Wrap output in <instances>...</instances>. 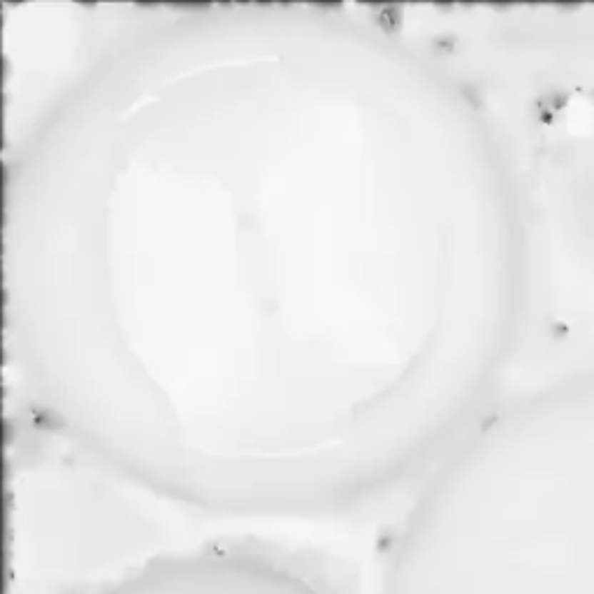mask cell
Here are the masks:
<instances>
[{"label": "cell", "instance_id": "cell-1", "mask_svg": "<svg viewBox=\"0 0 594 594\" xmlns=\"http://www.w3.org/2000/svg\"><path fill=\"white\" fill-rule=\"evenodd\" d=\"M100 594H328L281 566L246 557H191L126 575Z\"/></svg>", "mask_w": 594, "mask_h": 594}]
</instances>
